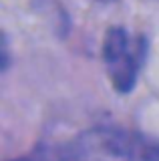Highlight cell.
I'll return each instance as SVG.
<instances>
[{
    "instance_id": "1",
    "label": "cell",
    "mask_w": 159,
    "mask_h": 161,
    "mask_svg": "<svg viewBox=\"0 0 159 161\" xmlns=\"http://www.w3.org/2000/svg\"><path fill=\"white\" fill-rule=\"evenodd\" d=\"M147 42L143 36H131L123 26H111L103 38V63L117 93H131L143 67Z\"/></svg>"
},
{
    "instance_id": "2",
    "label": "cell",
    "mask_w": 159,
    "mask_h": 161,
    "mask_svg": "<svg viewBox=\"0 0 159 161\" xmlns=\"http://www.w3.org/2000/svg\"><path fill=\"white\" fill-rule=\"evenodd\" d=\"M41 161H119V159L107 153L89 133L74 143H64L48 149Z\"/></svg>"
},
{
    "instance_id": "3",
    "label": "cell",
    "mask_w": 159,
    "mask_h": 161,
    "mask_svg": "<svg viewBox=\"0 0 159 161\" xmlns=\"http://www.w3.org/2000/svg\"><path fill=\"white\" fill-rule=\"evenodd\" d=\"M18 161H24V159H18Z\"/></svg>"
}]
</instances>
